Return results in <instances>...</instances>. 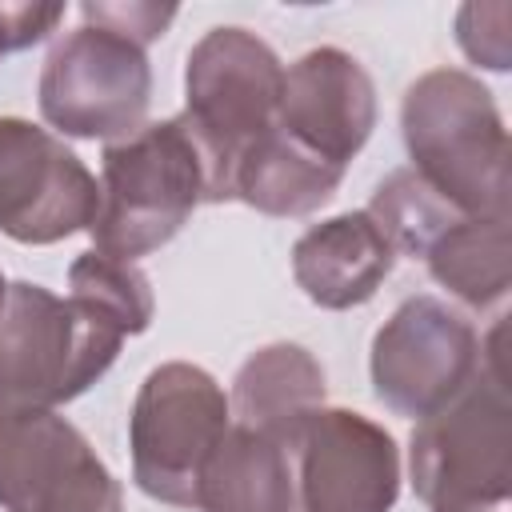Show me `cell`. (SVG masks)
<instances>
[{
  "mask_svg": "<svg viewBox=\"0 0 512 512\" xmlns=\"http://www.w3.org/2000/svg\"><path fill=\"white\" fill-rule=\"evenodd\" d=\"M96 184L88 236L96 252L128 264L164 248L200 204L228 200L224 176L184 112L104 144Z\"/></svg>",
  "mask_w": 512,
  "mask_h": 512,
  "instance_id": "cell-1",
  "label": "cell"
},
{
  "mask_svg": "<svg viewBox=\"0 0 512 512\" xmlns=\"http://www.w3.org/2000/svg\"><path fill=\"white\" fill-rule=\"evenodd\" d=\"M500 336L504 324L480 344V372L412 428L408 472L428 512H508L512 400Z\"/></svg>",
  "mask_w": 512,
  "mask_h": 512,
  "instance_id": "cell-2",
  "label": "cell"
},
{
  "mask_svg": "<svg viewBox=\"0 0 512 512\" xmlns=\"http://www.w3.org/2000/svg\"><path fill=\"white\" fill-rule=\"evenodd\" d=\"M412 172L464 216H512L508 128L492 92L460 68H432L400 104Z\"/></svg>",
  "mask_w": 512,
  "mask_h": 512,
  "instance_id": "cell-3",
  "label": "cell"
},
{
  "mask_svg": "<svg viewBox=\"0 0 512 512\" xmlns=\"http://www.w3.org/2000/svg\"><path fill=\"white\" fill-rule=\"evenodd\" d=\"M124 328L88 296L8 284L0 308V412H56L84 396L120 356Z\"/></svg>",
  "mask_w": 512,
  "mask_h": 512,
  "instance_id": "cell-4",
  "label": "cell"
},
{
  "mask_svg": "<svg viewBox=\"0 0 512 512\" xmlns=\"http://www.w3.org/2000/svg\"><path fill=\"white\" fill-rule=\"evenodd\" d=\"M228 428L232 408L212 372L188 360L152 368L128 416L136 488L168 508L196 512L200 472Z\"/></svg>",
  "mask_w": 512,
  "mask_h": 512,
  "instance_id": "cell-5",
  "label": "cell"
},
{
  "mask_svg": "<svg viewBox=\"0 0 512 512\" xmlns=\"http://www.w3.org/2000/svg\"><path fill=\"white\" fill-rule=\"evenodd\" d=\"M40 116L76 140H124L144 128L152 104V68L144 44L80 24L60 36L40 68L36 84Z\"/></svg>",
  "mask_w": 512,
  "mask_h": 512,
  "instance_id": "cell-6",
  "label": "cell"
},
{
  "mask_svg": "<svg viewBox=\"0 0 512 512\" xmlns=\"http://www.w3.org/2000/svg\"><path fill=\"white\" fill-rule=\"evenodd\" d=\"M284 88L280 56L248 28L224 24L204 32L184 64V116L208 144L228 200L236 156L276 124Z\"/></svg>",
  "mask_w": 512,
  "mask_h": 512,
  "instance_id": "cell-7",
  "label": "cell"
},
{
  "mask_svg": "<svg viewBox=\"0 0 512 512\" xmlns=\"http://www.w3.org/2000/svg\"><path fill=\"white\" fill-rule=\"evenodd\" d=\"M372 392L408 420L444 408L480 372V336L436 296H408L372 336Z\"/></svg>",
  "mask_w": 512,
  "mask_h": 512,
  "instance_id": "cell-8",
  "label": "cell"
},
{
  "mask_svg": "<svg viewBox=\"0 0 512 512\" xmlns=\"http://www.w3.org/2000/svg\"><path fill=\"white\" fill-rule=\"evenodd\" d=\"M4 512H124L120 480L56 412H0Z\"/></svg>",
  "mask_w": 512,
  "mask_h": 512,
  "instance_id": "cell-9",
  "label": "cell"
},
{
  "mask_svg": "<svg viewBox=\"0 0 512 512\" xmlns=\"http://www.w3.org/2000/svg\"><path fill=\"white\" fill-rule=\"evenodd\" d=\"M296 512H392L400 448L392 432L352 408H316L288 444Z\"/></svg>",
  "mask_w": 512,
  "mask_h": 512,
  "instance_id": "cell-10",
  "label": "cell"
},
{
  "mask_svg": "<svg viewBox=\"0 0 512 512\" xmlns=\"http://www.w3.org/2000/svg\"><path fill=\"white\" fill-rule=\"evenodd\" d=\"M100 184L48 128L0 116V232L16 244H56L88 232Z\"/></svg>",
  "mask_w": 512,
  "mask_h": 512,
  "instance_id": "cell-11",
  "label": "cell"
},
{
  "mask_svg": "<svg viewBox=\"0 0 512 512\" xmlns=\"http://www.w3.org/2000/svg\"><path fill=\"white\" fill-rule=\"evenodd\" d=\"M276 124L332 168H348L376 128V84L344 48H312L284 68Z\"/></svg>",
  "mask_w": 512,
  "mask_h": 512,
  "instance_id": "cell-12",
  "label": "cell"
},
{
  "mask_svg": "<svg viewBox=\"0 0 512 512\" xmlns=\"http://www.w3.org/2000/svg\"><path fill=\"white\" fill-rule=\"evenodd\" d=\"M396 264L392 244L368 212H340L312 224L292 248V276L300 292L332 312L368 304Z\"/></svg>",
  "mask_w": 512,
  "mask_h": 512,
  "instance_id": "cell-13",
  "label": "cell"
},
{
  "mask_svg": "<svg viewBox=\"0 0 512 512\" xmlns=\"http://www.w3.org/2000/svg\"><path fill=\"white\" fill-rule=\"evenodd\" d=\"M324 368L320 360L300 348V344H268L260 352H252L236 380H232V396L228 408L236 416V424L280 440L284 448L292 444V436L300 432V424L324 408Z\"/></svg>",
  "mask_w": 512,
  "mask_h": 512,
  "instance_id": "cell-14",
  "label": "cell"
},
{
  "mask_svg": "<svg viewBox=\"0 0 512 512\" xmlns=\"http://www.w3.org/2000/svg\"><path fill=\"white\" fill-rule=\"evenodd\" d=\"M344 168L324 164L316 152L296 144L280 124L256 136L232 164V200L264 216H308L336 196Z\"/></svg>",
  "mask_w": 512,
  "mask_h": 512,
  "instance_id": "cell-15",
  "label": "cell"
},
{
  "mask_svg": "<svg viewBox=\"0 0 512 512\" xmlns=\"http://www.w3.org/2000/svg\"><path fill=\"white\" fill-rule=\"evenodd\" d=\"M196 512H296L288 448L232 424L200 472Z\"/></svg>",
  "mask_w": 512,
  "mask_h": 512,
  "instance_id": "cell-16",
  "label": "cell"
},
{
  "mask_svg": "<svg viewBox=\"0 0 512 512\" xmlns=\"http://www.w3.org/2000/svg\"><path fill=\"white\" fill-rule=\"evenodd\" d=\"M420 260L456 300L492 308L512 288V216H464Z\"/></svg>",
  "mask_w": 512,
  "mask_h": 512,
  "instance_id": "cell-17",
  "label": "cell"
},
{
  "mask_svg": "<svg viewBox=\"0 0 512 512\" xmlns=\"http://www.w3.org/2000/svg\"><path fill=\"white\" fill-rule=\"evenodd\" d=\"M364 212L376 220V228L384 232L396 256H424L436 236H444L456 220H464V212L440 200L412 168L392 172L372 192V204Z\"/></svg>",
  "mask_w": 512,
  "mask_h": 512,
  "instance_id": "cell-18",
  "label": "cell"
},
{
  "mask_svg": "<svg viewBox=\"0 0 512 512\" xmlns=\"http://www.w3.org/2000/svg\"><path fill=\"white\" fill-rule=\"evenodd\" d=\"M68 288L76 296H88L92 304H100L108 316H116L128 336H140L152 324V316H156V300H152L148 276L136 264L104 256L96 248L72 260Z\"/></svg>",
  "mask_w": 512,
  "mask_h": 512,
  "instance_id": "cell-19",
  "label": "cell"
},
{
  "mask_svg": "<svg viewBox=\"0 0 512 512\" xmlns=\"http://www.w3.org/2000/svg\"><path fill=\"white\" fill-rule=\"evenodd\" d=\"M496 4H464L456 12V40L464 48V56L480 68L492 72H508V8L492 20Z\"/></svg>",
  "mask_w": 512,
  "mask_h": 512,
  "instance_id": "cell-20",
  "label": "cell"
},
{
  "mask_svg": "<svg viewBox=\"0 0 512 512\" xmlns=\"http://www.w3.org/2000/svg\"><path fill=\"white\" fill-rule=\"evenodd\" d=\"M176 20L172 4H84V24L112 28L136 44H152Z\"/></svg>",
  "mask_w": 512,
  "mask_h": 512,
  "instance_id": "cell-21",
  "label": "cell"
},
{
  "mask_svg": "<svg viewBox=\"0 0 512 512\" xmlns=\"http://www.w3.org/2000/svg\"><path fill=\"white\" fill-rule=\"evenodd\" d=\"M64 20V4H0V56L40 44Z\"/></svg>",
  "mask_w": 512,
  "mask_h": 512,
  "instance_id": "cell-22",
  "label": "cell"
},
{
  "mask_svg": "<svg viewBox=\"0 0 512 512\" xmlns=\"http://www.w3.org/2000/svg\"><path fill=\"white\" fill-rule=\"evenodd\" d=\"M4 296H8V280H4V272H0V308H4Z\"/></svg>",
  "mask_w": 512,
  "mask_h": 512,
  "instance_id": "cell-23",
  "label": "cell"
}]
</instances>
